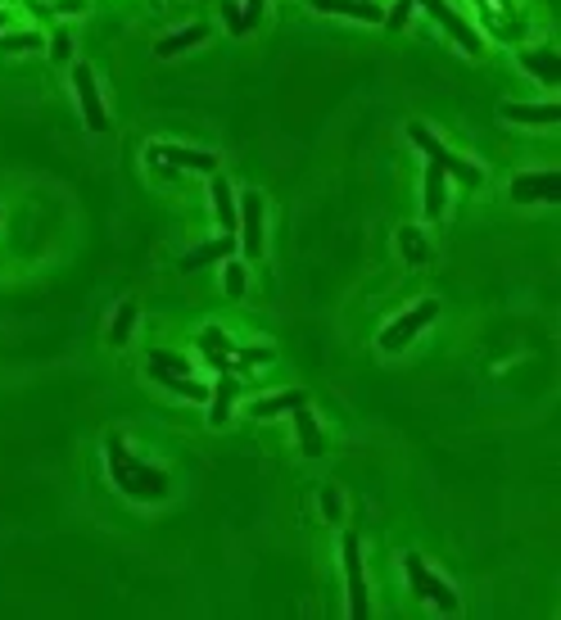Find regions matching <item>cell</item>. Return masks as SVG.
Here are the masks:
<instances>
[{
	"label": "cell",
	"mask_w": 561,
	"mask_h": 620,
	"mask_svg": "<svg viewBox=\"0 0 561 620\" xmlns=\"http://www.w3.org/2000/svg\"><path fill=\"white\" fill-rule=\"evenodd\" d=\"M105 453H109V471H114V485L132 502H163L168 498V476L158 467H145V462H132L128 458V444L123 435H109L105 439Z\"/></svg>",
	"instance_id": "6da1fadb"
},
{
	"label": "cell",
	"mask_w": 561,
	"mask_h": 620,
	"mask_svg": "<svg viewBox=\"0 0 561 620\" xmlns=\"http://www.w3.org/2000/svg\"><path fill=\"white\" fill-rule=\"evenodd\" d=\"M434 317H439V304H434V299H421L413 313H403L399 322H390V326L381 331V349H385V354H403Z\"/></svg>",
	"instance_id": "7a4b0ae2"
},
{
	"label": "cell",
	"mask_w": 561,
	"mask_h": 620,
	"mask_svg": "<svg viewBox=\"0 0 561 620\" xmlns=\"http://www.w3.org/2000/svg\"><path fill=\"white\" fill-rule=\"evenodd\" d=\"M340 557H344V584H349V616L367 620L372 616V603H367V575H362L358 534H344V539H340Z\"/></svg>",
	"instance_id": "3957f363"
},
{
	"label": "cell",
	"mask_w": 561,
	"mask_h": 620,
	"mask_svg": "<svg viewBox=\"0 0 561 620\" xmlns=\"http://www.w3.org/2000/svg\"><path fill=\"white\" fill-rule=\"evenodd\" d=\"M408 140L421 145V150H425V159H430V163H439V168H444L448 177H457L462 186H480V168H475V163H466V159H457V154H448V150L425 131V123H408Z\"/></svg>",
	"instance_id": "277c9868"
},
{
	"label": "cell",
	"mask_w": 561,
	"mask_h": 620,
	"mask_svg": "<svg viewBox=\"0 0 561 620\" xmlns=\"http://www.w3.org/2000/svg\"><path fill=\"white\" fill-rule=\"evenodd\" d=\"M403 566H408V584H413V594H417V598L434 603L439 612H457V594H453V589H448V584H444V580L421 562L417 553H408V557H403Z\"/></svg>",
	"instance_id": "5b68a950"
},
{
	"label": "cell",
	"mask_w": 561,
	"mask_h": 620,
	"mask_svg": "<svg viewBox=\"0 0 561 620\" xmlns=\"http://www.w3.org/2000/svg\"><path fill=\"white\" fill-rule=\"evenodd\" d=\"M236 232H240V245L250 258H259L263 253V195L259 191H250V195H240V209H236Z\"/></svg>",
	"instance_id": "8992f818"
},
{
	"label": "cell",
	"mask_w": 561,
	"mask_h": 620,
	"mask_svg": "<svg viewBox=\"0 0 561 620\" xmlns=\"http://www.w3.org/2000/svg\"><path fill=\"white\" fill-rule=\"evenodd\" d=\"M149 159H154V163H172V168H181V172H204V177H213V172H218V159H213L209 150H186V145H149Z\"/></svg>",
	"instance_id": "52a82bcc"
},
{
	"label": "cell",
	"mask_w": 561,
	"mask_h": 620,
	"mask_svg": "<svg viewBox=\"0 0 561 620\" xmlns=\"http://www.w3.org/2000/svg\"><path fill=\"white\" fill-rule=\"evenodd\" d=\"M73 87H77V105H82V114H87V127H91V131H109V114H105V105H100L96 73H91L87 64L73 68Z\"/></svg>",
	"instance_id": "ba28073f"
},
{
	"label": "cell",
	"mask_w": 561,
	"mask_h": 620,
	"mask_svg": "<svg viewBox=\"0 0 561 620\" xmlns=\"http://www.w3.org/2000/svg\"><path fill=\"white\" fill-rule=\"evenodd\" d=\"M413 5H421L457 46H466V55H480V36H475V27H466V18H457L453 14V5H444V0H413Z\"/></svg>",
	"instance_id": "9c48e42d"
},
{
	"label": "cell",
	"mask_w": 561,
	"mask_h": 620,
	"mask_svg": "<svg viewBox=\"0 0 561 620\" xmlns=\"http://www.w3.org/2000/svg\"><path fill=\"white\" fill-rule=\"evenodd\" d=\"M561 195V177L557 172H521L516 181H512V200L516 204H553Z\"/></svg>",
	"instance_id": "30bf717a"
},
{
	"label": "cell",
	"mask_w": 561,
	"mask_h": 620,
	"mask_svg": "<svg viewBox=\"0 0 561 620\" xmlns=\"http://www.w3.org/2000/svg\"><path fill=\"white\" fill-rule=\"evenodd\" d=\"M317 14H340V18H358V23H385V9L372 0H308Z\"/></svg>",
	"instance_id": "8fae6325"
},
{
	"label": "cell",
	"mask_w": 561,
	"mask_h": 620,
	"mask_svg": "<svg viewBox=\"0 0 561 620\" xmlns=\"http://www.w3.org/2000/svg\"><path fill=\"white\" fill-rule=\"evenodd\" d=\"M145 376H149L154 385H163V389H172V394L190 398V403H204V398H209V385L190 380V372H163V367H149Z\"/></svg>",
	"instance_id": "7c38bea8"
},
{
	"label": "cell",
	"mask_w": 561,
	"mask_h": 620,
	"mask_svg": "<svg viewBox=\"0 0 561 620\" xmlns=\"http://www.w3.org/2000/svg\"><path fill=\"white\" fill-rule=\"evenodd\" d=\"M503 119L507 123H521V127H548V123H557L561 119V109L557 105H503Z\"/></svg>",
	"instance_id": "4fadbf2b"
},
{
	"label": "cell",
	"mask_w": 561,
	"mask_h": 620,
	"mask_svg": "<svg viewBox=\"0 0 561 620\" xmlns=\"http://www.w3.org/2000/svg\"><path fill=\"white\" fill-rule=\"evenodd\" d=\"M231 249H236V241L231 236H218V241H209V245H199V249H190L177 267L181 272H199V267H209V263H222V258H231Z\"/></svg>",
	"instance_id": "5bb4252c"
},
{
	"label": "cell",
	"mask_w": 561,
	"mask_h": 620,
	"mask_svg": "<svg viewBox=\"0 0 561 620\" xmlns=\"http://www.w3.org/2000/svg\"><path fill=\"white\" fill-rule=\"evenodd\" d=\"M294 430H299V449H303V458H321V453H326V439H321V430H317V421H312L308 403H299V408H294Z\"/></svg>",
	"instance_id": "9a60e30c"
},
{
	"label": "cell",
	"mask_w": 561,
	"mask_h": 620,
	"mask_svg": "<svg viewBox=\"0 0 561 620\" xmlns=\"http://www.w3.org/2000/svg\"><path fill=\"white\" fill-rule=\"evenodd\" d=\"M521 68H525V73H535V78H539V82H548V87H557V78H561L557 50H521Z\"/></svg>",
	"instance_id": "2e32d148"
},
{
	"label": "cell",
	"mask_w": 561,
	"mask_h": 620,
	"mask_svg": "<svg viewBox=\"0 0 561 620\" xmlns=\"http://www.w3.org/2000/svg\"><path fill=\"white\" fill-rule=\"evenodd\" d=\"M204 36H209V32H204L199 23H190V27H181V32H168V36H163V41L154 46V55H158V59H177L181 50H190V46H199Z\"/></svg>",
	"instance_id": "e0dca14e"
},
{
	"label": "cell",
	"mask_w": 561,
	"mask_h": 620,
	"mask_svg": "<svg viewBox=\"0 0 561 620\" xmlns=\"http://www.w3.org/2000/svg\"><path fill=\"white\" fill-rule=\"evenodd\" d=\"M444 204H448V172L439 163H430L425 168V218H439Z\"/></svg>",
	"instance_id": "ac0fdd59"
},
{
	"label": "cell",
	"mask_w": 561,
	"mask_h": 620,
	"mask_svg": "<svg viewBox=\"0 0 561 620\" xmlns=\"http://www.w3.org/2000/svg\"><path fill=\"white\" fill-rule=\"evenodd\" d=\"M213 209H218V227L236 232V200H231V186L222 172H213Z\"/></svg>",
	"instance_id": "d6986e66"
},
{
	"label": "cell",
	"mask_w": 561,
	"mask_h": 620,
	"mask_svg": "<svg viewBox=\"0 0 561 620\" xmlns=\"http://www.w3.org/2000/svg\"><path fill=\"white\" fill-rule=\"evenodd\" d=\"M299 403H308V398H303L299 389H280V394H268V398H259V403H254L250 412L268 421V417H280V412H294Z\"/></svg>",
	"instance_id": "ffe728a7"
},
{
	"label": "cell",
	"mask_w": 561,
	"mask_h": 620,
	"mask_svg": "<svg viewBox=\"0 0 561 620\" xmlns=\"http://www.w3.org/2000/svg\"><path fill=\"white\" fill-rule=\"evenodd\" d=\"M231 403H236V376L222 372V380H218V394H213V412H209V421H213V426H222V421L231 417Z\"/></svg>",
	"instance_id": "44dd1931"
},
{
	"label": "cell",
	"mask_w": 561,
	"mask_h": 620,
	"mask_svg": "<svg viewBox=\"0 0 561 620\" xmlns=\"http://www.w3.org/2000/svg\"><path fill=\"white\" fill-rule=\"evenodd\" d=\"M132 326H137V304H123L114 326H109V345H128L132 340Z\"/></svg>",
	"instance_id": "7402d4cb"
},
{
	"label": "cell",
	"mask_w": 561,
	"mask_h": 620,
	"mask_svg": "<svg viewBox=\"0 0 561 620\" xmlns=\"http://www.w3.org/2000/svg\"><path fill=\"white\" fill-rule=\"evenodd\" d=\"M399 245H403V258H408L413 267L430 258V245L421 241V232H417V227H403V232H399Z\"/></svg>",
	"instance_id": "603a6c76"
},
{
	"label": "cell",
	"mask_w": 561,
	"mask_h": 620,
	"mask_svg": "<svg viewBox=\"0 0 561 620\" xmlns=\"http://www.w3.org/2000/svg\"><path fill=\"white\" fill-rule=\"evenodd\" d=\"M199 354H231V340L218 326H204L199 331Z\"/></svg>",
	"instance_id": "cb8c5ba5"
},
{
	"label": "cell",
	"mask_w": 561,
	"mask_h": 620,
	"mask_svg": "<svg viewBox=\"0 0 561 620\" xmlns=\"http://www.w3.org/2000/svg\"><path fill=\"white\" fill-rule=\"evenodd\" d=\"M23 50H36V36H32V32H9V36H0V55H23Z\"/></svg>",
	"instance_id": "d4e9b609"
},
{
	"label": "cell",
	"mask_w": 561,
	"mask_h": 620,
	"mask_svg": "<svg viewBox=\"0 0 561 620\" xmlns=\"http://www.w3.org/2000/svg\"><path fill=\"white\" fill-rule=\"evenodd\" d=\"M149 367H163V372H190V363L181 354H168V349H154L149 354Z\"/></svg>",
	"instance_id": "484cf974"
},
{
	"label": "cell",
	"mask_w": 561,
	"mask_h": 620,
	"mask_svg": "<svg viewBox=\"0 0 561 620\" xmlns=\"http://www.w3.org/2000/svg\"><path fill=\"white\" fill-rule=\"evenodd\" d=\"M254 363H272V349H231V367H254Z\"/></svg>",
	"instance_id": "4316f807"
},
{
	"label": "cell",
	"mask_w": 561,
	"mask_h": 620,
	"mask_svg": "<svg viewBox=\"0 0 561 620\" xmlns=\"http://www.w3.org/2000/svg\"><path fill=\"white\" fill-rule=\"evenodd\" d=\"M50 59H55V64H68V59H73V36H68V32H55V41H50Z\"/></svg>",
	"instance_id": "83f0119b"
},
{
	"label": "cell",
	"mask_w": 561,
	"mask_h": 620,
	"mask_svg": "<svg viewBox=\"0 0 561 620\" xmlns=\"http://www.w3.org/2000/svg\"><path fill=\"white\" fill-rule=\"evenodd\" d=\"M245 285H250V281H245V267H240V263H227V294H231V299H240V294H245Z\"/></svg>",
	"instance_id": "f1b7e54d"
},
{
	"label": "cell",
	"mask_w": 561,
	"mask_h": 620,
	"mask_svg": "<svg viewBox=\"0 0 561 620\" xmlns=\"http://www.w3.org/2000/svg\"><path fill=\"white\" fill-rule=\"evenodd\" d=\"M321 512H326V521H340V516H344V502H340V494H335L331 485H321Z\"/></svg>",
	"instance_id": "f546056e"
},
{
	"label": "cell",
	"mask_w": 561,
	"mask_h": 620,
	"mask_svg": "<svg viewBox=\"0 0 561 620\" xmlns=\"http://www.w3.org/2000/svg\"><path fill=\"white\" fill-rule=\"evenodd\" d=\"M222 14H227V27L240 36V32H245V14H240V5H236V0H222Z\"/></svg>",
	"instance_id": "4dcf8cb0"
},
{
	"label": "cell",
	"mask_w": 561,
	"mask_h": 620,
	"mask_svg": "<svg viewBox=\"0 0 561 620\" xmlns=\"http://www.w3.org/2000/svg\"><path fill=\"white\" fill-rule=\"evenodd\" d=\"M263 5H268V0H245V9H240V14H245V27H259V23H263Z\"/></svg>",
	"instance_id": "1f68e13d"
},
{
	"label": "cell",
	"mask_w": 561,
	"mask_h": 620,
	"mask_svg": "<svg viewBox=\"0 0 561 620\" xmlns=\"http://www.w3.org/2000/svg\"><path fill=\"white\" fill-rule=\"evenodd\" d=\"M408 14H413V0H399V5H394V14H385V23L403 27V23H408Z\"/></svg>",
	"instance_id": "d6a6232c"
},
{
	"label": "cell",
	"mask_w": 561,
	"mask_h": 620,
	"mask_svg": "<svg viewBox=\"0 0 561 620\" xmlns=\"http://www.w3.org/2000/svg\"><path fill=\"white\" fill-rule=\"evenodd\" d=\"M204 358L218 367V376H222V372H236V367H231V354H204Z\"/></svg>",
	"instance_id": "836d02e7"
},
{
	"label": "cell",
	"mask_w": 561,
	"mask_h": 620,
	"mask_svg": "<svg viewBox=\"0 0 561 620\" xmlns=\"http://www.w3.org/2000/svg\"><path fill=\"white\" fill-rule=\"evenodd\" d=\"M59 9L68 14V9H87V0H59Z\"/></svg>",
	"instance_id": "e575fe53"
}]
</instances>
